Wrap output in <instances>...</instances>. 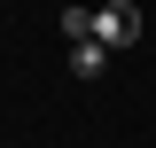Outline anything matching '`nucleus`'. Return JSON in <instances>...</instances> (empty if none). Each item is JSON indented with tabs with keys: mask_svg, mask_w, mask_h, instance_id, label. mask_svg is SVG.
Instances as JSON below:
<instances>
[{
	"mask_svg": "<svg viewBox=\"0 0 156 148\" xmlns=\"http://www.w3.org/2000/svg\"><path fill=\"white\" fill-rule=\"evenodd\" d=\"M94 39H101V47H133V39H140V8H133V0H101V8H94Z\"/></svg>",
	"mask_w": 156,
	"mask_h": 148,
	"instance_id": "1",
	"label": "nucleus"
},
{
	"mask_svg": "<svg viewBox=\"0 0 156 148\" xmlns=\"http://www.w3.org/2000/svg\"><path fill=\"white\" fill-rule=\"evenodd\" d=\"M101 62H109L101 39H70V78H101Z\"/></svg>",
	"mask_w": 156,
	"mask_h": 148,
	"instance_id": "2",
	"label": "nucleus"
},
{
	"mask_svg": "<svg viewBox=\"0 0 156 148\" xmlns=\"http://www.w3.org/2000/svg\"><path fill=\"white\" fill-rule=\"evenodd\" d=\"M62 39H94V8H62Z\"/></svg>",
	"mask_w": 156,
	"mask_h": 148,
	"instance_id": "3",
	"label": "nucleus"
}]
</instances>
